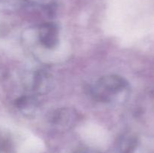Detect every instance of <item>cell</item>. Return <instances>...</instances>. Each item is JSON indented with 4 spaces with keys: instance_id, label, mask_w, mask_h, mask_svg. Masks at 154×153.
I'll list each match as a JSON object with an SVG mask.
<instances>
[{
    "instance_id": "4",
    "label": "cell",
    "mask_w": 154,
    "mask_h": 153,
    "mask_svg": "<svg viewBox=\"0 0 154 153\" xmlns=\"http://www.w3.org/2000/svg\"><path fill=\"white\" fill-rule=\"evenodd\" d=\"M52 86L51 75L45 70H39L33 75L32 90L38 94H46Z\"/></svg>"
},
{
    "instance_id": "6",
    "label": "cell",
    "mask_w": 154,
    "mask_h": 153,
    "mask_svg": "<svg viewBox=\"0 0 154 153\" xmlns=\"http://www.w3.org/2000/svg\"><path fill=\"white\" fill-rule=\"evenodd\" d=\"M137 146V139L130 134H125L119 140L118 151L120 153H133Z\"/></svg>"
},
{
    "instance_id": "3",
    "label": "cell",
    "mask_w": 154,
    "mask_h": 153,
    "mask_svg": "<svg viewBox=\"0 0 154 153\" xmlns=\"http://www.w3.org/2000/svg\"><path fill=\"white\" fill-rule=\"evenodd\" d=\"M38 40L41 44L47 49L52 50L57 47L60 40L59 27L52 22L42 24L38 32Z\"/></svg>"
},
{
    "instance_id": "1",
    "label": "cell",
    "mask_w": 154,
    "mask_h": 153,
    "mask_svg": "<svg viewBox=\"0 0 154 153\" xmlns=\"http://www.w3.org/2000/svg\"><path fill=\"white\" fill-rule=\"evenodd\" d=\"M129 82L119 75H107L96 81L90 88L92 97L97 101L112 103L121 100L129 91Z\"/></svg>"
},
{
    "instance_id": "2",
    "label": "cell",
    "mask_w": 154,
    "mask_h": 153,
    "mask_svg": "<svg viewBox=\"0 0 154 153\" xmlns=\"http://www.w3.org/2000/svg\"><path fill=\"white\" fill-rule=\"evenodd\" d=\"M80 115L72 108H60L54 111L51 117V124L56 128L70 129L78 123Z\"/></svg>"
},
{
    "instance_id": "5",
    "label": "cell",
    "mask_w": 154,
    "mask_h": 153,
    "mask_svg": "<svg viewBox=\"0 0 154 153\" xmlns=\"http://www.w3.org/2000/svg\"><path fill=\"white\" fill-rule=\"evenodd\" d=\"M18 109L24 115L30 116L34 115L38 108L39 104L36 98L33 96H23L20 98L16 102Z\"/></svg>"
},
{
    "instance_id": "7",
    "label": "cell",
    "mask_w": 154,
    "mask_h": 153,
    "mask_svg": "<svg viewBox=\"0 0 154 153\" xmlns=\"http://www.w3.org/2000/svg\"><path fill=\"white\" fill-rule=\"evenodd\" d=\"M74 153H99V152L96 151L92 148H80V149L75 151Z\"/></svg>"
}]
</instances>
